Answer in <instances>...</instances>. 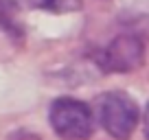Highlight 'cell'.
I'll return each mask as SVG.
<instances>
[{
	"label": "cell",
	"mask_w": 149,
	"mask_h": 140,
	"mask_svg": "<svg viewBox=\"0 0 149 140\" xmlns=\"http://www.w3.org/2000/svg\"><path fill=\"white\" fill-rule=\"evenodd\" d=\"M147 57V37H145L143 28H127V31L116 33L101 51H97L99 68L105 72H134L145 64Z\"/></svg>",
	"instance_id": "cell-1"
},
{
	"label": "cell",
	"mask_w": 149,
	"mask_h": 140,
	"mask_svg": "<svg viewBox=\"0 0 149 140\" xmlns=\"http://www.w3.org/2000/svg\"><path fill=\"white\" fill-rule=\"evenodd\" d=\"M97 121L114 140H130L140 121V110L134 96L121 90H110L94 101Z\"/></svg>",
	"instance_id": "cell-2"
},
{
	"label": "cell",
	"mask_w": 149,
	"mask_h": 140,
	"mask_svg": "<svg viewBox=\"0 0 149 140\" xmlns=\"http://www.w3.org/2000/svg\"><path fill=\"white\" fill-rule=\"evenodd\" d=\"M48 123L61 140H88L94 134V112L90 105L72 96L53 101L48 110Z\"/></svg>",
	"instance_id": "cell-3"
},
{
	"label": "cell",
	"mask_w": 149,
	"mask_h": 140,
	"mask_svg": "<svg viewBox=\"0 0 149 140\" xmlns=\"http://www.w3.org/2000/svg\"><path fill=\"white\" fill-rule=\"evenodd\" d=\"M46 9L51 11H59V13H66V11H74L81 7V0H44L42 2Z\"/></svg>",
	"instance_id": "cell-4"
},
{
	"label": "cell",
	"mask_w": 149,
	"mask_h": 140,
	"mask_svg": "<svg viewBox=\"0 0 149 140\" xmlns=\"http://www.w3.org/2000/svg\"><path fill=\"white\" fill-rule=\"evenodd\" d=\"M143 134H145V140H149V105L145 110V121H143Z\"/></svg>",
	"instance_id": "cell-5"
}]
</instances>
